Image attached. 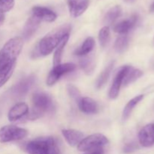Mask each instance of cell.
<instances>
[{
    "label": "cell",
    "mask_w": 154,
    "mask_h": 154,
    "mask_svg": "<svg viewBox=\"0 0 154 154\" xmlns=\"http://www.w3.org/2000/svg\"><path fill=\"white\" fill-rule=\"evenodd\" d=\"M71 26L64 24L48 32L42 38L37 47L38 53L40 56H48L58 46L62 39L69 35L71 31Z\"/></svg>",
    "instance_id": "obj_1"
},
{
    "label": "cell",
    "mask_w": 154,
    "mask_h": 154,
    "mask_svg": "<svg viewBox=\"0 0 154 154\" xmlns=\"http://www.w3.org/2000/svg\"><path fill=\"white\" fill-rule=\"evenodd\" d=\"M25 150L28 154H62L57 140L53 137H42L29 141Z\"/></svg>",
    "instance_id": "obj_2"
},
{
    "label": "cell",
    "mask_w": 154,
    "mask_h": 154,
    "mask_svg": "<svg viewBox=\"0 0 154 154\" xmlns=\"http://www.w3.org/2000/svg\"><path fill=\"white\" fill-rule=\"evenodd\" d=\"M23 46V40L20 37H14L8 41L0 51V70L9 65L16 63Z\"/></svg>",
    "instance_id": "obj_3"
},
{
    "label": "cell",
    "mask_w": 154,
    "mask_h": 154,
    "mask_svg": "<svg viewBox=\"0 0 154 154\" xmlns=\"http://www.w3.org/2000/svg\"><path fill=\"white\" fill-rule=\"evenodd\" d=\"M33 108L29 115V119L35 120L45 113L49 112L54 108L51 96L45 92H36L32 99Z\"/></svg>",
    "instance_id": "obj_4"
},
{
    "label": "cell",
    "mask_w": 154,
    "mask_h": 154,
    "mask_svg": "<svg viewBox=\"0 0 154 154\" xmlns=\"http://www.w3.org/2000/svg\"><path fill=\"white\" fill-rule=\"evenodd\" d=\"M109 141L102 134H93L83 138L78 145V150L81 152H88L97 149L103 148Z\"/></svg>",
    "instance_id": "obj_5"
},
{
    "label": "cell",
    "mask_w": 154,
    "mask_h": 154,
    "mask_svg": "<svg viewBox=\"0 0 154 154\" xmlns=\"http://www.w3.org/2000/svg\"><path fill=\"white\" fill-rule=\"evenodd\" d=\"M28 135L26 129L18 126L8 125L0 129V143L19 141L25 138Z\"/></svg>",
    "instance_id": "obj_6"
},
{
    "label": "cell",
    "mask_w": 154,
    "mask_h": 154,
    "mask_svg": "<svg viewBox=\"0 0 154 154\" xmlns=\"http://www.w3.org/2000/svg\"><path fill=\"white\" fill-rule=\"evenodd\" d=\"M76 69V66L74 63H64L54 66L47 78V85L53 86L60 79L62 76L69 72H73Z\"/></svg>",
    "instance_id": "obj_7"
},
{
    "label": "cell",
    "mask_w": 154,
    "mask_h": 154,
    "mask_svg": "<svg viewBox=\"0 0 154 154\" xmlns=\"http://www.w3.org/2000/svg\"><path fill=\"white\" fill-rule=\"evenodd\" d=\"M35 81V77L33 75L23 78L12 88V93L16 97L21 98L25 96L32 88Z\"/></svg>",
    "instance_id": "obj_8"
},
{
    "label": "cell",
    "mask_w": 154,
    "mask_h": 154,
    "mask_svg": "<svg viewBox=\"0 0 154 154\" xmlns=\"http://www.w3.org/2000/svg\"><path fill=\"white\" fill-rule=\"evenodd\" d=\"M138 141L144 147H150L154 145V123L146 125L140 130Z\"/></svg>",
    "instance_id": "obj_9"
},
{
    "label": "cell",
    "mask_w": 154,
    "mask_h": 154,
    "mask_svg": "<svg viewBox=\"0 0 154 154\" xmlns=\"http://www.w3.org/2000/svg\"><path fill=\"white\" fill-rule=\"evenodd\" d=\"M127 66H123L117 72V75H116L115 78L114 79V81H113L112 85L111 87V89L109 90V93H108L110 99H115L118 97L120 87L123 85V78H124L125 74H126V69H127Z\"/></svg>",
    "instance_id": "obj_10"
},
{
    "label": "cell",
    "mask_w": 154,
    "mask_h": 154,
    "mask_svg": "<svg viewBox=\"0 0 154 154\" xmlns=\"http://www.w3.org/2000/svg\"><path fill=\"white\" fill-rule=\"evenodd\" d=\"M89 0H68L69 13L73 17H78L86 11L89 7Z\"/></svg>",
    "instance_id": "obj_11"
},
{
    "label": "cell",
    "mask_w": 154,
    "mask_h": 154,
    "mask_svg": "<svg viewBox=\"0 0 154 154\" xmlns=\"http://www.w3.org/2000/svg\"><path fill=\"white\" fill-rule=\"evenodd\" d=\"M32 15L35 17L38 18L41 21H46V22H54L57 17V14L52 10L46 7L42 6H35L32 8Z\"/></svg>",
    "instance_id": "obj_12"
},
{
    "label": "cell",
    "mask_w": 154,
    "mask_h": 154,
    "mask_svg": "<svg viewBox=\"0 0 154 154\" xmlns=\"http://www.w3.org/2000/svg\"><path fill=\"white\" fill-rule=\"evenodd\" d=\"M138 17L137 15H132L128 19L120 21L114 27V31L120 35H126L136 26Z\"/></svg>",
    "instance_id": "obj_13"
},
{
    "label": "cell",
    "mask_w": 154,
    "mask_h": 154,
    "mask_svg": "<svg viewBox=\"0 0 154 154\" xmlns=\"http://www.w3.org/2000/svg\"><path fill=\"white\" fill-rule=\"evenodd\" d=\"M28 105L24 102H20L11 108L8 114V118L9 121L15 122L26 115L28 114Z\"/></svg>",
    "instance_id": "obj_14"
},
{
    "label": "cell",
    "mask_w": 154,
    "mask_h": 154,
    "mask_svg": "<svg viewBox=\"0 0 154 154\" xmlns=\"http://www.w3.org/2000/svg\"><path fill=\"white\" fill-rule=\"evenodd\" d=\"M81 111L87 114H94L99 111L97 102L90 97H83L78 102Z\"/></svg>",
    "instance_id": "obj_15"
},
{
    "label": "cell",
    "mask_w": 154,
    "mask_h": 154,
    "mask_svg": "<svg viewBox=\"0 0 154 154\" xmlns=\"http://www.w3.org/2000/svg\"><path fill=\"white\" fill-rule=\"evenodd\" d=\"M41 20L38 18L35 17V16H32L27 20L25 26L23 27V38L25 40L31 38L33 36V35L35 33L40 25Z\"/></svg>",
    "instance_id": "obj_16"
},
{
    "label": "cell",
    "mask_w": 154,
    "mask_h": 154,
    "mask_svg": "<svg viewBox=\"0 0 154 154\" xmlns=\"http://www.w3.org/2000/svg\"><path fill=\"white\" fill-rule=\"evenodd\" d=\"M62 133L68 144L72 147L78 145L84 138V134L75 129H63Z\"/></svg>",
    "instance_id": "obj_17"
},
{
    "label": "cell",
    "mask_w": 154,
    "mask_h": 154,
    "mask_svg": "<svg viewBox=\"0 0 154 154\" xmlns=\"http://www.w3.org/2000/svg\"><path fill=\"white\" fill-rule=\"evenodd\" d=\"M143 75V72L140 69H135L132 66H128L125 74L124 78L123 81V84L124 86H128L129 84H132L135 81L141 78Z\"/></svg>",
    "instance_id": "obj_18"
},
{
    "label": "cell",
    "mask_w": 154,
    "mask_h": 154,
    "mask_svg": "<svg viewBox=\"0 0 154 154\" xmlns=\"http://www.w3.org/2000/svg\"><path fill=\"white\" fill-rule=\"evenodd\" d=\"M144 95H138V96H135L133 99H131V100L126 104V105L124 107V109H123V114H122V119H123V120H126L129 118V116L132 114L133 109L135 108V107L140 102H141V100L144 99Z\"/></svg>",
    "instance_id": "obj_19"
},
{
    "label": "cell",
    "mask_w": 154,
    "mask_h": 154,
    "mask_svg": "<svg viewBox=\"0 0 154 154\" xmlns=\"http://www.w3.org/2000/svg\"><path fill=\"white\" fill-rule=\"evenodd\" d=\"M95 46V41L93 38L88 37L83 45L80 47L78 49L75 51V54L77 56H80V57H83V56H86L88 54H90L92 51L93 50Z\"/></svg>",
    "instance_id": "obj_20"
},
{
    "label": "cell",
    "mask_w": 154,
    "mask_h": 154,
    "mask_svg": "<svg viewBox=\"0 0 154 154\" xmlns=\"http://www.w3.org/2000/svg\"><path fill=\"white\" fill-rule=\"evenodd\" d=\"M122 14V8L120 5H115L107 11L104 17V22L107 25L112 24Z\"/></svg>",
    "instance_id": "obj_21"
},
{
    "label": "cell",
    "mask_w": 154,
    "mask_h": 154,
    "mask_svg": "<svg viewBox=\"0 0 154 154\" xmlns=\"http://www.w3.org/2000/svg\"><path fill=\"white\" fill-rule=\"evenodd\" d=\"M69 38V34L66 35L62 39V41L60 42L58 46L56 48V51L54 55V66H57V65L61 64L62 56H63V51H64L65 47H66V45H67Z\"/></svg>",
    "instance_id": "obj_22"
},
{
    "label": "cell",
    "mask_w": 154,
    "mask_h": 154,
    "mask_svg": "<svg viewBox=\"0 0 154 154\" xmlns=\"http://www.w3.org/2000/svg\"><path fill=\"white\" fill-rule=\"evenodd\" d=\"M114 63H110L105 69H104L103 72L100 74L99 78H98L97 81H96V88L97 89H101L105 85V84L108 81V78H109L110 75H111V72H112V69L114 68Z\"/></svg>",
    "instance_id": "obj_23"
},
{
    "label": "cell",
    "mask_w": 154,
    "mask_h": 154,
    "mask_svg": "<svg viewBox=\"0 0 154 154\" xmlns=\"http://www.w3.org/2000/svg\"><path fill=\"white\" fill-rule=\"evenodd\" d=\"M15 66H16V63H14L8 66L5 69L0 70V88L4 86L12 76Z\"/></svg>",
    "instance_id": "obj_24"
},
{
    "label": "cell",
    "mask_w": 154,
    "mask_h": 154,
    "mask_svg": "<svg viewBox=\"0 0 154 154\" xmlns=\"http://www.w3.org/2000/svg\"><path fill=\"white\" fill-rule=\"evenodd\" d=\"M129 45V38L126 35H120L114 43V49L117 53H123Z\"/></svg>",
    "instance_id": "obj_25"
},
{
    "label": "cell",
    "mask_w": 154,
    "mask_h": 154,
    "mask_svg": "<svg viewBox=\"0 0 154 154\" xmlns=\"http://www.w3.org/2000/svg\"><path fill=\"white\" fill-rule=\"evenodd\" d=\"M110 40V28L108 26H105L100 29L99 32V41L100 45L102 48H105L108 45Z\"/></svg>",
    "instance_id": "obj_26"
},
{
    "label": "cell",
    "mask_w": 154,
    "mask_h": 154,
    "mask_svg": "<svg viewBox=\"0 0 154 154\" xmlns=\"http://www.w3.org/2000/svg\"><path fill=\"white\" fill-rule=\"evenodd\" d=\"M80 65H81V69L87 75L91 74L94 69V64H93V60L90 58H84L81 60V61L80 62Z\"/></svg>",
    "instance_id": "obj_27"
},
{
    "label": "cell",
    "mask_w": 154,
    "mask_h": 154,
    "mask_svg": "<svg viewBox=\"0 0 154 154\" xmlns=\"http://www.w3.org/2000/svg\"><path fill=\"white\" fill-rule=\"evenodd\" d=\"M67 90L69 96H70L77 103H78V102L81 100V98H82L81 97V95L79 90H78L75 86L72 85V84H69V85L67 86Z\"/></svg>",
    "instance_id": "obj_28"
},
{
    "label": "cell",
    "mask_w": 154,
    "mask_h": 154,
    "mask_svg": "<svg viewBox=\"0 0 154 154\" xmlns=\"http://www.w3.org/2000/svg\"><path fill=\"white\" fill-rule=\"evenodd\" d=\"M15 0H0V12L5 13L13 8Z\"/></svg>",
    "instance_id": "obj_29"
},
{
    "label": "cell",
    "mask_w": 154,
    "mask_h": 154,
    "mask_svg": "<svg viewBox=\"0 0 154 154\" xmlns=\"http://www.w3.org/2000/svg\"><path fill=\"white\" fill-rule=\"evenodd\" d=\"M136 148V144H133V143H131V144H126V147H124V152H126V153H130V152L134 151Z\"/></svg>",
    "instance_id": "obj_30"
},
{
    "label": "cell",
    "mask_w": 154,
    "mask_h": 154,
    "mask_svg": "<svg viewBox=\"0 0 154 154\" xmlns=\"http://www.w3.org/2000/svg\"><path fill=\"white\" fill-rule=\"evenodd\" d=\"M85 154H104V150L103 148L97 149V150H91V151L86 152Z\"/></svg>",
    "instance_id": "obj_31"
},
{
    "label": "cell",
    "mask_w": 154,
    "mask_h": 154,
    "mask_svg": "<svg viewBox=\"0 0 154 154\" xmlns=\"http://www.w3.org/2000/svg\"><path fill=\"white\" fill-rule=\"evenodd\" d=\"M4 20H5L4 14L2 13V12H0V24L4 22Z\"/></svg>",
    "instance_id": "obj_32"
},
{
    "label": "cell",
    "mask_w": 154,
    "mask_h": 154,
    "mask_svg": "<svg viewBox=\"0 0 154 154\" xmlns=\"http://www.w3.org/2000/svg\"><path fill=\"white\" fill-rule=\"evenodd\" d=\"M150 12H154V2L152 3V5H150Z\"/></svg>",
    "instance_id": "obj_33"
},
{
    "label": "cell",
    "mask_w": 154,
    "mask_h": 154,
    "mask_svg": "<svg viewBox=\"0 0 154 154\" xmlns=\"http://www.w3.org/2000/svg\"><path fill=\"white\" fill-rule=\"evenodd\" d=\"M125 2H129V3H132V2H135L136 0H124Z\"/></svg>",
    "instance_id": "obj_34"
}]
</instances>
